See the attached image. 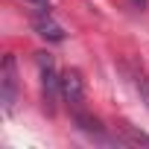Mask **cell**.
Masks as SVG:
<instances>
[{"mask_svg":"<svg viewBox=\"0 0 149 149\" xmlns=\"http://www.w3.org/2000/svg\"><path fill=\"white\" fill-rule=\"evenodd\" d=\"M24 3H26L35 15H47V12H50V0H24Z\"/></svg>","mask_w":149,"mask_h":149,"instance_id":"cell-7","label":"cell"},{"mask_svg":"<svg viewBox=\"0 0 149 149\" xmlns=\"http://www.w3.org/2000/svg\"><path fill=\"white\" fill-rule=\"evenodd\" d=\"M76 123L85 129V132H102V126H100V120H94V117H88V114H76Z\"/></svg>","mask_w":149,"mask_h":149,"instance_id":"cell-6","label":"cell"},{"mask_svg":"<svg viewBox=\"0 0 149 149\" xmlns=\"http://www.w3.org/2000/svg\"><path fill=\"white\" fill-rule=\"evenodd\" d=\"M32 26H35V32H38L41 38H47V41H64V29L50 18V12H47V15H38Z\"/></svg>","mask_w":149,"mask_h":149,"instance_id":"cell-4","label":"cell"},{"mask_svg":"<svg viewBox=\"0 0 149 149\" xmlns=\"http://www.w3.org/2000/svg\"><path fill=\"white\" fill-rule=\"evenodd\" d=\"M61 100L73 108H79L85 100V79L79 70H64L61 73Z\"/></svg>","mask_w":149,"mask_h":149,"instance_id":"cell-2","label":"cell"},{"mask_svg":"<svg viewBox=\"0 0 149 149\" xmlns=\"http://www.w3.org/2000/svg\"><path fill=\"white\" fill-rule=\"evenodd\" d=\"M41 91H44V105L53 111V108H56V100L61 97V79L56 76L53 64L41 67Z\"/></svg>","mask_w":149,"mask_h":149,"instance_id":"cell-3","label":"cell"},{"mask_svg":"<svg viewBox=\"0 0 149 149\" xmlns=\"http://www.w3.org/2000/svg\"><path fill=\"white\" fill-rule=\"evenodd\" d=\"M134 88L140 91V100H143V102H146V108H149V76L137 73V76H134Z\"/></svg>","mask_w":149,"mask_h":149,"instance_id":"cell-5","label":"cell"},{"mask_svg":"<svg viewBox=\"0 0 149 149\" xmlns=\"http://www.w3.org/2000/svg\"><path fill=\"white\" fill-rule=\"evenodd\" d=\"M15 94H18V61H15V56H6L3 70H0V100H3L6 111H12Z\"/></svg>","mask_w":149,"mask_h":149,"instance_id":"cell-1","label":"cell"}]
</instances>
